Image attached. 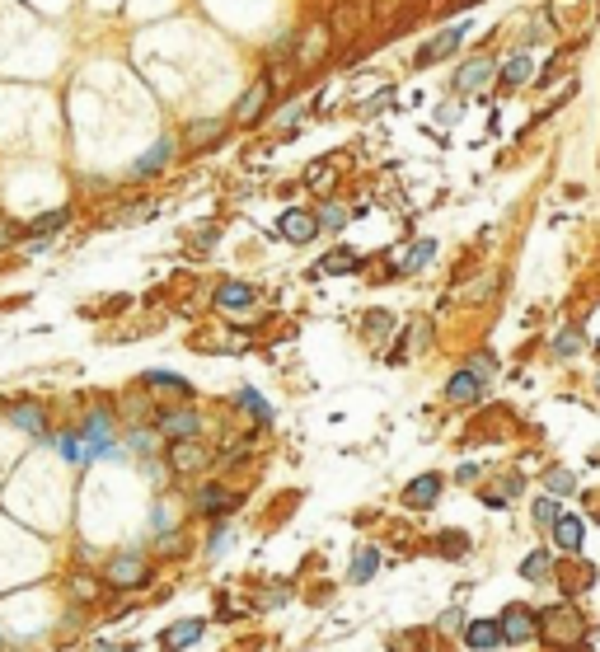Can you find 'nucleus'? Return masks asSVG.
Listing matches in <instances>:
<instances>
[{"label": "nucleus", "mask_w": 600, "mask_h": 652, "mask_svg": "<svg viewBox=\"0 0 600 652\" xmlns=\"http://www.w3.org/2000/svg\"><path fill=\"white\" fill-rule=\"evenodd\" d=\"M160 437H170V441H193L202 432V418L193 409H170V413H160Z\"/></svg>", "instance_id": "f257e3e1"}, {"label": "nucleus", "mask_w": 600, "mask_h": 652, "mask_svg": "<svg viewBox=\"0 0 600 652\" xmlns=\"http://www.w3.org/2000/svg\"><path fill=\"white\" fill-rule=\"evenodd\" d=\"M492 75H498V66H492L488 57H474V61H465V66L455 71V80H450V85L460 90V94H474V90H483Z\"/></svg>", "instance_id": "f03ea898"}, {"label": "nucleus", "mask_w": 600, "mask_h": 652, "mask_svg": "<svg viewBox=\"0 0 600 652\" xmlns=\"http://www.w3.org/2000/svg\"><path fill=\"white\" fill-rule=\"evenodd\" d=\"M277 230H282V239H291V244H309L319 235V226H315V212H282V221H277Z\"/></svg>", "instance_id": "7ed1b4c3"}, {"label": "nucleus", "mask_w": 600, "mask_h": 652, "mask_svg": "<svg viewBox=\"0 0 600 652\" xmlns=\"http://www.w3.org/2000/svg\"><path fill=\"white\" fill-rule=\"evenodd\" d=\"M170 160H174V136H160L155 146L132 165V178H151V174H160L164 165H170Z\"/></svg>", "instance_id": "20e7f679"}, {"label": "nucleus", "mask_w": 600, "mask_h": 652, "mask_svg": "<svg viewBox=\"0 0 600 652\" xmlns=\"http://www.w3.org/2000/svg\"><path fill=\"white\" fill-rule=\"evenodd\" d=\"M66 226H71V207H57V212L33 216V221H29V226L19 230V235H29V239H43V244H48L57 230H66Z\"/></svg>", "instance_id": "39448f33"}, {"label": "nucleus", "mask_w": 600, "mask_h": 652, "mask_svg": "<svg viewBox=\"0 0 600 652\" xmlns=\"http://www.w3.org/2000/svg\"><path fill=\"white\" fill-rule=\"evenodd\" d=\"M267 99H273V85H267V80H254V85L244 90V99L235 104V122H258V113L267 109Z\"/></svg>", "instance_id": "423d86ee"}, {"label": "nucleus", "mask_w": 600, "mask_h": 652, "mask_svg": "<svg viewBox=\"0 0 600 652\" xmlns=\"http://www.w3.org/2000/svg\"><path fill=\"white\" fill-rule=\"evenodd\" d=\"M479 395H483V380L474 376L469 366H465V371H455V376L446 380V399H450V404H479Z\"/></svg>", "instance_id": "0eeeda50"}, {"label": "nucleus", "mask_w": 600, "mask_h": 652, "mask_svg": "<svg viewBox=\"0 0 600 652\" xmlns=\"http://www.w3.org/2000/svg\"><path fill=\"white\" fill-rule=\"evenodd\" d=\"M151 573H146V563H141L136 554H122V559H113L109 563V582L113 587H141Z\"/></svg>", "instance_id": "6e6552de"}, {"label": "nucleus", "mask_w": 600, "mask_h": 652, "mask_svg": "<svg viewBox=\"0 0 600 652\" xmlns=\"http://www.w3.org/2000/svg\"><path fill=\"white\" fill-rule=\"evenodd\" d=\"M254 300H258V291L249 287V282H221V287H216V305H221V310H249Z\"/></svg>", "instance_id": "1a4fd4ad"}, {"label": "nucleus", "mask_w": 600, "mask_h": 652, "mask_svg": "<svg viewBox=\"0 0 600 652\" xmlns=\"http://www.w3.org/2000/svg\"><path fill=\"white\" fill-rule=\"evenodd\" d=\"M460 38H465V24H455V29H446V33H437L431 43L418 52V66H431V61H441V57H450L455 48H460Z\"/></svg>", "instance_id": "9d476101"}, {"label": "nucleus", "mask_w": 600, "mask_h": 652, "mask_svg": "<svg viewBox=\"0 0 600 652\" xmlns=\"http://www.w3.org/2000/svg\"><path fill=\"white\" fill-rule=\"evenodd\" d=\"M202 639V620H178V624H170L160 634V643H164V652H178V648H188V643H197Z\"/></svg>", "instance_id": "9b49d317"}, {"label": "nucleus", "mask_w": 600, "mask_h": 652, "mask_svg": "<svg viewBox=\"0 0 600 652\" xmlns=\"http://www.w3.org/2000/svg\"><path fill=\"white\" fill-rule=\"evenodd\" d=\"M530 634H535V620L521 605H511L507 620H502V643H530Z\"/></svg>", "instance_id": "f8f14e48"}, {"label": "nucleus", "mask_w": 600, "mask_h": 652, "mask_svg": "<svg viewBox=\"0 0 600 652\" xmlns=\"http://www.w3.org/2000/svg\"><path fill=\"white\" fill-rule=\"evenodd\" d=\"M465 643H469V648H479V652L502 648V624H492V620H474V624L465 629Z\"/></svg>", "instance_id": "ddd939ff"}, {"label": "nucleus", "mask_w": 600, "mask_h": 652, "mask_svg": "<svg viewBox=\"0 0 600 652\" xmlns=\"http://www.w3.org/2000/svg\"><path fill=\"white\" fill-rule=\"evenodd\" d=\"M582 521H577V517H553V544L558 549H568V554H572V549H582Z\"/></svg>", "instance_id": "4468645a"}, {"label": "nucleus", "mask_w": 600, "mask_h": 652, "mask_svg": "<svg viewBox=\"0 0 600 652\" xmlns=\"http://www.w3.org/2000/svg\"><path fill=\"white\" fill-rule=\"evenodd\" d=\"M437 493H441V474H418L408 483V502L413 507H431L437 502Z\"/></svg>", "instance_id": "2eb2a0df"}, {"label": "nucleus", "mask_w": 600, "mask_h": 652, "mask_svg": "<svg viewBox=\"0 0 600 652\" xmlns=\"http://www.w3.org/2000/svg\"><path fill=\"white\" fill-rule=\"evenodd\" d=\"M376 568H380V549L361 544L357 559H352V582H370V578H376Z\"/></svg>", "instance_id": "dca6fc26"}, {"label": "nucleus", "mask_w": 600, "mask_h": 652, "mask_svg": "<svg viewBox=\"0 0 600 652\" xmlns=\"http://www.w3.org/2000/svg\"><path fill=\"white\" fill-rule=\"evenodd\" d=\"M530 75H535L530 57H526V52H516V57L507 61V66H502V85H511V90H516V85H526Z\"/></svg>", "instance_id": "f3484780"}, {"label": "nucleus", "mask_w": 600, "mask_h": 652, "mask_svg": "<svg viewBox=\"0 0 600 652\" xmlns=\"http://www.w3.org/2000/svg\"><path fill=\"white\" fill-rule=\"evenodd\" d=\"M146 390H160V395H188V380L174 376V371H151V376H146Z\"/></svg>", "instance_id": "a211bd4d"}, {"label": "nucleus", "mask_w": 600, "mask_h": 652, "mask_svg": "<svg viewBox=\"0 0 600 652\" xmlns=\"http://www.w3.org/2000/svg\"><path fill=\"white\" fill-rule=\"evenodd\" d=\"M225 132V117H206V122H193L188 127V146H206V141H216Z\"/></svg>", "instance_id": "6ab92c4d"}, {"label": "nucleus", "mask_w": 600, "mask_h": 652, "mask_svg": "<svg viewBox=\"0 0 600 652\" xmlns=\"http://www.w3.org/2000/svg\"><path fill=\"white\" fill-rule=\"evenodd\" d=\"M197 507H202L206 517H216V512H225V507H230V498H225L221 483H206L202 493H197Z\"/></svg>", "instance_id": "aec40b11"}, {"label": "nucleus", "mask_w": 600, "mask_h": 652, "mask_svg": "<svg viewBox=\"0 0 600 652\" xmlns=\"http://www.w3.org/2000/svg\"><path fill=\"white\" fill-rule=\"evenodd\" d=\"M202 465H206V456L193 441H174V470H202Z\"/></svg>", "instance_id": "412c9836"}, {"label": "nucleus", "mask_w": 600, "mask_h": 652, "mask_svg": "<svg viewBox=\"0 0 600 652\" xmlns=\"http://www.w3.org/2000/svg\"><path fill=\"white\" fill-rule=\"evenodd\" d=\"M10 422L29 427V432H43V409H38V404H14V409H10Z\"/></svg>", "instance_id": "4be33fe9"}, {"label": "nucleus", "mask_w": 600, "mask_h": 652, "mask_svg": "<svg viewBox=\"0 0 600 652\" xmlns=\"http://www.w3.org/2000/svg\"><path fill=\"white\" fill-rule=\"evenodd\" d=\"M315 226H319V230H343V226H347V212L338 207V202H324V207L315 212Z\"/></svg>", "instance_id": "5701e85b"}, {"label": "nucleus", "mask_w": 600, "mask_h": 652, "mask_svg": "<svg viewBox=\"0 0 600 652\" xmlns=\"http://www.w3.org/2000/svg\"><path fill=\"white\" fill-rule=\"evenodd\" d=\"M431 258H437V244H431V239H422L418 249H408V258H404V268H408V273H418V268H427Z\"/></svg>", "instance_id": "b1692460"}, {"label": "nucleus", "mask_w": 600, "mask_h": 652, "mask_svg": "<svg viewBox=\"0 0 600 652\" xmlns=\"http://www.w3.org/2000/svg\"><path fill=\"white\" fill-rule=\"evenodd\" d=\"M521 573H526L530 582H544V578H549V554H544V549H535V554L521 563Z\"/></svg>", "instance_id": "393cba45"}, {"label": "nucleus", "mask_w": 600, "mask_h": 652, "mask_svg": "<svg viewBox=\"0 0 600 652\" xmlns=\"http://www.w3.org/2000/svg\"><path fill=\"white\" fill-rule=\"evenodd\" d=\"M553 352H558V357L582 352V334H577V329H558V338H553Z\"/></svg>", "instance_id": "a878e982"}, {"label": "nucleus", "mask_w": 600, "mask_h": 652, "mask_svg": "<svg viewBox=\"0 0 600 652\" xmlns=\"http://www.w3.org/2000/svg\"><path fill=\"white\" fill-rule=\"evenodd\" d=\"M352 263H357V258H352L347 249H338V254H328V258L319 263V268H324L328 277H338V273H352Z\"/></svg>", "instance_id": "bb28decb"}, {"label": "nucleus", "mask_w": 600, "mask_h": 652, "mask_svg": "<svg viewBox=\"0 0 600 652\" xmlns=\"http://www.w3.org/2000/svg\"><path fill=\"white\" fill-rule=\"evenodd\" d=\"M319 57H324V29H315V33L305 38V48H300V61H305V66H309V61H319Z\"/></svg>", "instance_id": "cd10ccee"}, {"label": "nucleus", "mask_w": 600, "mask_h": 652, "mask_svg": "<svg viewBox=\"0 0 600 652\" xmlns=\"http://www.w3.org/2000/svg\"><path fill=\"white\" fill-rule=\"evenodd\" d=\"M572 488H577V483H572L568 470H549V493H553V498H568Z\"/></svg>", "instance_id": "c85d7f7f"}, {"label": "nucleus", "mask_w": 600, "mask_h": 652, "mask_svg": "<svg viewBox=\"0 0 600 652\" xmlns=\"http://www.w3.org/2000/svg\"><path fill=\"white\" fill-rule=\"evenodd\" d=\"M239 404H244V409H254V413H258V422L273 418V409H267V399H258L254 390H239Z\"/></svg>", "instance_id": "c756f323"}, {"label": "nucleus", "mask_w": 600, "mask_h": 652, "mask_svg": "<svg viewBox=\"0 0 600 652\" xmlns=\"http://www.w3.org/2000/svg\"><path fill=\"white\" fill-rule=\"evenodd\" d=\"M469 371H474V376H479V380H488L492 371H498V357H492V352H479V357H474V361H469Z\"/></svg>", "instance_id": "7c9ffc66"}, {"label": "nucleus", "mask_w": 600, "mask_h": 652, "mask_svg": "<svg viewBox=\"0 0 600 652\" xmlns=\"http://www.w3.org/2000/svg\"><path fill=\"white\" fill-rule=\"evenodd\" d=\"M553 517H558L553 502H540V507H535V521H540V526H553Z\"/></svg>", "instance_id": "2f4dec72"}, {"label": "nucleus", "mask_w": 600, "mask_h": 652, "mask_svg": "<svg viewBox=\"0 0 600 652\" xmlns=\"http://www.w3.org/2000/svg\"><path fill=\"white\" fill-rule=\"evenodd\" d=\"M71 587H75V596H94L99 592V582H90V578H75Z\"/></svg>", "instance_id": "473e14b6"}, {"label": "nucleus", "mask_w": 600, "mask_h": 652, "mask_svg": "<svg viewBox=\"0 0 600 652\" xmlns=\"http://www.w3.org/2000/svg\"><path fill=\"white\" fill-rule=\"evenodd\" d=\"M19 239V230L10 226V221H0V249H5V244H14Z\"/></svg>", "instance_id": "72a5a7b5"}, {"label": "nucleus", "mask_w": 600, "mask_h": 652, "mask_svg": "<svg viewBox=\"0 0 600 652\" xmlns=\"http://www.w3.org/2000/svg\"><path fill=\"white\" fill-rule=\"evenodd\" d=\"M324 178H328V160H319V165L309 170V183H324Z\"/></svg>", "instance_id": "f704fd0d"}]
</instances>
